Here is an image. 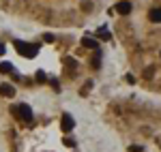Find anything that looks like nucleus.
<instances>
[{"mask_svg":"<svg viewBox=\"0 0 161 152\" xmlns=\"http://www.w3.org/2000/svg\"><path fill=\"white\" fill-rule=\"evenodd\" d=\"M0 73H13V64L11 62H0Z\"/></svg>","mask_w":161,"mask_h":152,"instance_id":"6e6552de","label":"nucleus"},{"mask_svg":"<svg viewBox=\"0 0 161 152\" xmlns=\"http://www.w3.org/2000/svg\"><path fill=\"white\" fill-rule=\"evenodd\" d=\"M97 34H99V39H103V41H110V37H112V34L108 32V30H105V28H101Z\"/></svg>","mask_w":161,"mask_h":152,"instance_id":"1a4fd4ad","label":"nucleus"},{"mask_svg":"<svg viewBox=\"0 0 161 152\" xmlns=\"http://www.w3.org/2000/svg\"><path fill=\"white\" fill-rule=\"evenodd\" d=\"M2 54H4V45L0 43V56H2Z\"/></svg>","mask_w":161,"mask_h":152,"instance_id":"f8f14e48","label":"nucleus"},{"mask_svg":"<svg viewBox=\"0 0 161 152\" xmlns=\"http://www.w3.org/2000/svg\"><path fill=\"white\" fill-rule=\"evenodd\" d=\"M129 152H142L140 146H129Z\"/></svg>","mask_w":161,"mask_h":152,"instance_id":"9b49d317","label":"nucleus"},{"mask_svg":"<svg viewBox=\"0 0 161 152\" xmlns=\"http://www.w3.org/2000/svg\"><path fill=\"white\" fill-rule=\"evenodd\" d=\"M82 45H84V47H88V50H95V47H99V43H97L95 39H90V37H84V39H82Z\"/></svg>","mask_w":161,"mask_h":152,"instance_id":"423d86ee","label":"nucleus"},{"mask_svg":"<svg viewBox=\"0 0 161 152\" xmlns=\"http://www.w3.org/2000/svg\"><path fill=\"white\" fill-rule=\"evenodd\" d=\"M0 94L7 97V99H11V97H15V88L9 86V84H0Z\"/></svg>","mask_w":161,"mask_h":152,"instance_id":"39448f33","label":"nucleus"},{"mask_svg":"<svg viewBox=\"0 0 161 152\" xmlns=\"http://www.w3.org/2000/svg\"><path fill=\"white\" fill-rule=\"evenodd\" d=\"M148 17H150V22H155V24H159V22H161V9H153Z\"/></svg>","mask_w":161,"mask_h":152,"instance_id":"0eeeda50","label":"nucleus"},{"mask_svg":"<svg viewBox=\"0 0 161 152\" xmlns=\"http://www.w3.org/2000/svg\"><path fill=\"white\" fill-rule=\"evenodd\" d=\"M13 114H17L19 118H24V120H30V118H32V109L22 103V105H15V107H13Z\"/></svg>","mask_w":161,"mask_h":152,"instance_id":"f03ea898","label":"nucleus"},{"mask_svg":"<svg viewBox=\"0 0 161 152\" xmlns=\"http://www.w3.org/2000/svg\"><path fill=\"white\" fill-rule=\"evenodd\" d=\"M35 77H37V81H39V84H45V79H47L43 71H37V75H35Z\"/></svg>","mask_w":161,"mask_h":152,"instance_id":"9d476101","label":"nucleus"},{"mask_svg":"<svg viewBox=\"0 0 161 152\" xmlns=\"http://www.w3.org/2000/svg\"><path fill=\"white\" fill-rule=\"evenodd\" d=\"M15 47H17V51H19L22 56H28V58H35V56L39 54L37 45H28V43H24V41H15Z\"/></svg>","mask_w":161,"mask_h":152,"instance_id":"f257e3e1","label":"nucleus"},{"mask_svg":"<svg viewBox=\"0 0 161 152\" xmlns=\"http://www.w3.org/2000/svg\"><path fill=\"white\" fill-rule=\"evenodd\" d=\"M131 9H133V7H131V2H129V0H120V2L114 7V11L118 13V15H129ZM114 11H112V13H114Z\"/></svg>","mask_w":161,"mask_h":152,"instance_id":"7ed1b4c3","label":"nucleus"},{"mask_svg":"<svg viewBox=\"0 0 161 152\" xmlns=\"http://www.w3.org/2000/svg\"><path fill=\"white\" fill-rule=\"evenodd\" d=\"M60 124H62V131H71V128L75 127L73 118H71L69 114H62V120H60Z\"/></svg>","mask_w":161,"mask_h":152,"instance_id":"20e7f679","label":"nucleus"}]
</instances>
